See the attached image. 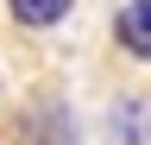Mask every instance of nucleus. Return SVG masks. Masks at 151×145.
<instances>
[{
    "instance_id": "nucleus-2",
    "label": "nucleus",
    "mask_w": 151,
    "mask_h": 145,
    "mask_svg": "<svg viewBox=\"0 0 151 145\" xmlns=\"http://www.w3.org/2000/svg\"><path fill=\"white\" fill-rule=\"evenodd\" d=\"M25 139L32 145H76V126H69V114L57 101H44L38 114H25Z\"/></svg>"
},
{
    "instance_id": "nucleus-3",
    "label": "nucleus",
    "mask_w": 151,
    "mask_h": 145,
    "mask_svg": "<svg viewBox=\"0 0 151 145\" xmlns=\"http://www.w3.org/2000/svg\"><path fill=\"white\" fill-rule=\"evenodd\" d=\"M69 6H76V0H6V13H13L19 25H32V32H44V25H57V19H63Z\"/></svg>"
},
{
    "instance_id": "nucleus-1",
    "label": "nucleus",
    "mask_w": 151,
    "mask_h": 145,
    "mask_svg": "<svg viewBox=\"0 0 151 145\" xmlns=\"http://www.w3.org/2000/svg\"><path fill=\"white\" fill-rule=\"evenodd\" d=\"M113 38H120L132 57L151 63V0H126V6L113 13Z\"/></svg>"
},
{
    "instance_id": "nucleus-4",
    "label": "nucleus",
    "mask_w": 151,
    "mask_h": 145,
    "mask_svg": "<svg viewBox=\"0 0 151 145\" xmlns=\"http://www.w3.org/2000/svg\"><path fill=\"white\" fill-rule=\"evenodd\" d=\"M113 126H120V139H132V145H145V114H139V107H120V114H113Z\"/></svg>"
}]
</instances>
